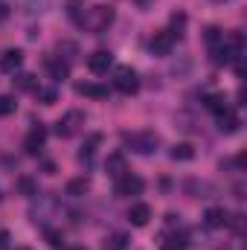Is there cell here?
I'll list each match as a JSON object with an SVG mask.
<instances>
[{"mask_svg":"<svg viewBox=\"0 0 247 250\" xmlns=\"http://www.w3.org/2000/svg\"><path fill=\"white\" fill-rule=\"evenodd\" d=\"M111 23H114V9L105 6V3H96V6H90V9L84 12V18H82L79 26L87 29V32H93V35H102Z\"/></svg>","mask_w":247,"mask_h":250,"instance_id":"6da1fadb","label":"cell"},{"mask_svg":"<svg viewBox=\"0 0 247 250\" xmlns=\"http://www.w3.org/2000/svg\"><path fill=\"white\" fill-rule=\"evenodd\" d=\"M123 143L131 148V151H137V154H154L157 148H160V137H157V131H125L123 134Z\"/></svg>","mask_w":247,"mask_h":250,"instance_id":"7a4b0ae2","label":"cell"},{"mask_svg":"<svg viewBox=\"0 0 247 250\" xmlns=\"http://www.w3.org/2000/svg\"><path fill=\"white\" fill-rule=\"evenodd\" d=\"M56 212H59V201H56L53 195H47V192H38L35 201H32V207H29V218H32L35 224L47 227V221H50Z\"/></svg>","mask_w":247,"mask_h":250,"instance_id":"3957f363","label":"cell"},{"mask_svg":"<svg viewBox=\"0 0 247 250\" xmlns=\"http://www.w3.org/2000/svg\"><path fill=\"white\" fill-rule=\"evenodd\" d=\"M204 41H206V47H209L212 62L215 64H227V38H224V32H221L218 26H209L206 35H204Z\"/></svg>","mask_w":247,"mask_h":250,"instance_id":"277c9868","label":"cell"},{"mask_svg":"<svg viewBox=\"0 0 247 250\" xmlns=\"http://www.w3.org/2000/svg\"><path fill=\"white\" fill-rule=\"evenodd\" d=\"M114 87L125 93V96H131V93H137L140 90V76H137V70H131V67H117L114 70Z\"/></svg>","mask_w":247,"mask_h":250,"instance_id":"5b68a950","label":"cell"},{"mask_svg":"<svg viewBox=\"0 0 247 250\" xmlns=\"http://www.w3.org/2000/svg\"><path fill=\"white\" fill-rule=\"evenodd\" d=\"M143 178L140 175H131V172H125L123 178H117V187H114V195L117 198H137V195H143Z\"/></svg>","mask_w":247,"mask_h":250,"instance_id":"8992f818","label":"cell"},{"mask_svg":"<svg viewBox=\"0 0 247 250\" xmlns=\"http://www.w3.org/2000/svg\"><path fill=\"white\" fill-rule=\"evenodd\" d=\"M82 128H84V114H82V111H67V114H64L62 120L56 123V134L67 140V137L79 134Z\"/></svg>","mask_w":247,"mask_h":250,"instance_id":"52a82bcc","label":"cell"},{"mask_svg":"<svg viewBox=\"0 0 247 250\" xmlns=\"http://www.w3.org/2000/svg\"><path fill=\"white\" fill-rule=\"evenodd\" d=\"M111 67H114V53H111V50H96V53L87 56V70L96 73V76L108 73Z\"/></svg>","mask_w":247,"mask_h":250,"instance_id":"ba28073f","label":"cell"},{"mask_svg":"<svg viewBox=\"0 0 247 250\" xmlns=\"http://www.w3.org/2000/svg\"><path fill=\"white\" fill-rule=\"evenodd\" d=\"M44 143H47V128H44V125H35V128L26 134V140H23V151H26V154H41Z\"/></svg>","mask_w":247,"mask_h":250,"instance_id":"9c48e42d","label":"cell"},{"mask_svg":"<svg viewBox=\"0 0 247 250\" xmlns=\"http://www.w3.org/2000/svg\"><path fill=\"white\" fill-rule=\"evenodd\" d=\"M172 47H175V35H172L169 29L157 32V35L151 38V44H148L151 56H169V53H172Z\"/></svg>","mask_w":247,"mask_h":250,"instance_id":"30bf717a","label":"cell"},{"mask_svg":"<svg viewBox=\"0 0 247 250\" xmlns=\"http://www.w3.org/2000/svg\"><path fill=\"white\" fill-rule=\"evenodd\" d=\"M204 224H206L209 230H221V227L230 224V212H227L224 207H209V209L204 212Z\"/></svg>","mask_w":247,"mask_h":250,"instance_id":"8fae6325","label":"cell"},{"mask_svg":"<svg viewBox=\"0 0 247 250\" xmlns=\"http://www.w3.org/2000/svg\"><path fill=\"white\" fill-rule=\"evenodd\" d=\"M215 120H218V131H221V134H236L239 125H242L239 114H236L233 108H224L221 114H215Z\"/></svg>","mask_w":247,"mask_h":250,"instance_id":"7c38bea8","label":"cell"},{"mask_svg":"<svg viewBox=\"0 0 247 250\" xmlns=\"http://www.w3.org/2000/svg\"><path fill=\"white\" fill-rule=\"evenodd\" d=\"M102 146V134H90L87 140H84V146H82V151H79V160L84 163V166H90L93 163V157H96V148Z\"/></svg>","mask_w":247,"mask_h":250,"instance_id":"4fadbf2b","label":"cell"},{"mask_svg":"<svg viewBox=\"0 0 247 250\" xmlns=\"http://www.w3.org/2000/svg\"><path fill=\"white\" fill-rule=\"evenodd\" d=\"M128 221H131L134 227H145V224L151 221V207H148V204H131Z\"/></svg>","mask_w":247,"mask_h":250,"instance_id":"5bb4252c","label":"cell"},{"mask_svg":"<svg viewBox=\"0 0 247 250\" xmlns=\"http://www.w3.org/2000/svg\"><path fill=\"white\" fill-rule=\"evenodd\" d=\"M76 93L79 96H90V99H108V87L105 84H96V82H79L76 84Z\"/></svg>","mask_w":247,"mask_h":250,"instance_id":"9a60e30c","label":"cell"},{"mask_svg":"<svg viewBox=\"0 0 247 250\" xmlns=\"http://www.w3.org/2000/svg\"><path fill=\"white\" fill-rule=\"evenodd\" d=\"M44 64H47V73H50V79H53V82H64V79L70 76V64H64L59 56H50Z\"/></svg>","mask_w":247,"mask_h":250,"instance_id":"2e32d148","label":"cell"},{"mask_svg":"<svg viewBox=\"0 0 247 250\" xmlns=\"http://www.w3.org/2000/svg\"><path fill=\"white\" fill-rule=\"evenodd\" d=\"M105 172H108L111 178H123L125 172H128L123 151H114V154H108V160H105Z\"/></svg>","mask_w":247,"mask_h":250,"instance_id":"e0dca14e","label":"cell"},{"mask_svg":"<svg viewBox=\"0 0 247 250\" xmlns=\"http://www.w3.org/2000/svg\"><path fill=\"white\" fill-rule=\"evenodd\" d=\"M21 64H23V53H21V50H6L3 59H0V67H3L6 73H12V76L21 70Z\"/></svg>","mask_w":247,"mask_h":250,"instance_id":"ac0fdd59","label":"cell"},{"mask_svg":"<svg viewBox=\"0 0 247 250\" xmlns=\"http://www.w3.org/2000/svg\"><path fill=\"white\" fill-rule=\"evenodd\" d=\"M56 56H59L64 64H73L79 59V44H76V41H59V44H56Z\"/></svg>","mask_w":247,"mask_h":250,"instance_id":"d6986e66","label":"cell"},{"mask_svg":"<svg viewBox=\"0 0 247 250\" xmlns=\"http://www.w3.org/2000/svg\"><path fill=\"white\" fill-rule=\"evenodd\" d=\"M90 192V181L87 178H73V181H67V187H64V195H70V198H82V195H87Z\"/></svg>","mask_w":247,"mask_h":250,"instance_id":"ffe728a7","label":"cell"},{"mask_svg":"<svg viewBox=\"0 0 247 250\" xmlns=\"http://www.w3.org/2000/svg\"><path fill=\"white\" fill-rule=\"evenodd\" d=\"M172 160H178V163H189V160H195V146H189V143H178V146H172Z\"/></svg>","mask_w":247,"mask_h":250,"instance_id":"44dd1931","label":"cell"},{"mask_svg":"<svg viewBox=\"0 0 247 250\" xmlns=\"http://www.w3.org/2000/svg\"><path fill=\"white\" fill-rule=\"evenodd\" d=\"M15 87L18 90H38V79L32 76V73H15Z\"/></svg>","mask_w":247,"mask_h":250,"instance_id":"7402d4cb","label":"cell"},{"mask_svg":"<svg viewBox=\"0 0 247 250\" xmlns=\"http://www.w3.org/2000/svg\"><path fill=\"white\" fill-rule=\"evenodd\" d=\"M186 192H189L192 198H209L212 187H209L206 181H186Z\"/></svg>","mask_w":247,"mask_h":250,"instance_id":"603a6c76","label":"cell"},{"mask_svg":"<svg viewBox=\"0 0 247 250\" xmlns=\"http://www.w3.org/2000/svg\"><path fill=\"white\" fill-rule=\"evenodd\" d=\"M18 6H21V12H26V15H41V12H47V6H50V0H18Z\"/></svg>","mask_w":247,"mask_h":250,"instance_id":"cb8c5ba5","label":"cell"},{"mask_svg":"<svg viewBox=\"0 0 247 250\" xmlns=\"http://www.w3.org/2000/svg\"><path fill=\"white\" fill-rule=\"evenodd\" d=\"M204 105H206L212 114H221V111L227 108V96H224V93H209V96L204 99Z\"/></svg>","mask_w":247,"mask_h":250,"instance_id":"d4e9b609","label":"cell"},{"mask_svg":"<svg viewBox=\"0 0 247 250\" xmlns=\"http://www.w3.org/2000/svg\"><path fill=\"white\" fill-rule=\"evenodd\" d=\"M67 18L73 23H82V18H84V0H67Z\"/></svg>","mask_w":247,"mask_h":250,"instance_id":"484cf974","label":"cell"},{"mask_svg":"<svg viewBox=\"0 0 247 250\" xmlns=\"http://www.w3.org/2000/svg\"><path fill=\"white\" fill-rule=\"evenodd\" d=\"M105 250H125L128 248V236L125 233H111L108 239H105V245H102Z\"/></svg>","mask_w":247,"mask_h":250,"instance_id":"4316f807","label":"cell"},{"mask_svg":"<svg viewBox=\"0 0 247 250\" xmlns=\"http://www.w3.org/2000/svg\"><path fill=\"white\" fill-rule=\"evenodd\" d=\"M44 239L53 250H62L64 248V233L62 230H53V227H44Z\"/></svg>","mask_w":247,"mask_h":250,"instance_id":"83f0119b","label":"cell"},{"mask_svg":"<svg viewBox=\"0 0 247 250\" xmlns=\"http://www.w3.org/2000/svg\"><path fill=\"white\" fill-rule=\"evenodd\" d=\"M18 192L26 195V198H35V195H38V184H35L32 178H21V181H18Z\"/></svg>","mask_w":247,"mask_h":250,"instance_id":"f1b7e54d","label":"cell"},{"mask_svg":"<svg viewBox=\"0 0 247 250\" xmlns=\"http://www.w3.org/2000/svg\"><path fill=\"white\" fill-rule=\"evenodd\" d=\"M15 111H18L15 96H0V117H12Z\"/></svg>","mask_w":247,"mask_h":250,"instance_id":"f546056e","label":"cell"},{"mask_svg":"<svg viewBox=\"0 0 247 250\" xmlns=\"http://www.w3.org/2000/svg\"><path fill=\"white\" fill-rule=\"evenodd\" d=\"M35 93H38V99H41V105H53V102L59 99V93H56L53 87H50V90H41V87H38Z\"/></svg>","mask_w":247,"mask_h":250,"instance_id":"4dcf8cb0","label":"cell"},{"mask_svg":"<svg viewBox=\"0 0 247 250\" xmlns=\"http://www.w3.org/2000/svg\"><path fill=\"white\" fill-rule=\"evenodd\" d=\"M0 250H9V233L0 230Z\"/></svg>","mask_w":247,"mask_h":250,"instance_id":"1f68e13d","label":"cell"},{"mask_svg":"<svg viewBox=\"0 0 247 250\" xmlns=\"http://www.w3.org/2000/svg\"><path fill=\"white\" fill-rule=\"evenodd\" d=\"M9 18V6L6 3H0V21H6Z\"/></svg>","mask_w":247,"mask_h":250,"instance_id":"d6a6232c","label":"cell"},{"mask_svg":"<svg viewBox=\"0 0 247 250\" xmlns=\"http://www.w3.org/2000/svg\"><path fill=\"white\" fill-rule=\"evenodd\" d=\"M163 250H181V245H172V242H166V245H163Z\"/></svg>","mask_w":247,"mask_h":250,"instance_id":"836d02e7","label":"cell"},{"mask_svg":"<svg viewBox=\"0 0 247 250\" xmlns=\"http://www.w3.org/2000/svg\"><path fill=\"white\" fill-rule=\"evenodd\" d=\"M70 250H87V248L84 245H76V248H70Z\"/></svg>","mask_w":247,"mask_h":250,"instance_id":"e575fe53","label":"cell"},{"mask_svg":"<svg viewBox=\"0 0 247 250\" xmlns=\"http://www.w3.org/2000/svg\"><path fill=\"white\" fill-rule=\"evenodd\" d=\"M209 3H218V6H221V3H227V0H209Z\"/></svg>","mask_w":247,"mask_h":250,"instance_id":"d590c367","label":"cell"},{"mask_svg":"<svg viewBox=\"0 0 247 250\" xmlns=\"http://www.w3.org/2000/svg\"><path fill=\"white\" fill-rule=\"evenodd\" d=\"M15 250H29V248H15Z\"/></svg>","mask_w":247,"mask_h":250,"instance_id":"8d00e7d4","label":"cell"},{"mask_svg":"<svg viewBox=\"0 0 247 250\" xmlns=\"http://www.w3.org/2000/svg\"><path fill=\"white\" fill-rule=\"evenodd\" d=\"M224 250H227V248H224Z\"/></svg>","mask_w":247,"mask_h":250,"instance_id":"74e56055","label":"cell"}]
</instances>
